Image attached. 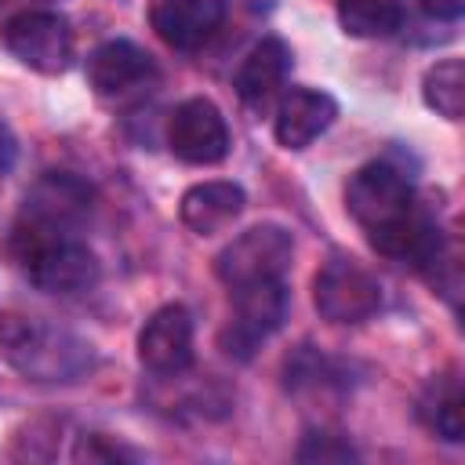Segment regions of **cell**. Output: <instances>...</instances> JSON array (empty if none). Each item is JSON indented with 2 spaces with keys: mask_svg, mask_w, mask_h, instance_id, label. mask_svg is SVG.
I'll return each instance as SVG.
<instances>
[{
  "mask_svg": "<svg viewBox=\"0 0 465 465\" xmlns=\"http://www.w3.org/2000/svg\"><path fill=\"white\" fill-rule=\"evenodd\" d=\"M138 363L156 378H178L193 367V312L182 302L160 305L142 323Z\"/></svg>",
  "mask_w": 465,
  "mask_h": 465,
  "instance_id": "cell-9",
  "label": "cell"
},
{
  "mask_svg": "<svg viewBox=\"0 0 465 465\" xmlns=\"http://www.w3.org/2000/svg\"><path fill=\"white\" fill-rule=\"evenodd\" d=\"M418 418L425 421L429 432H436L447 443L465 440V396H461V381L454 371L429 378V385L418 396Z\"/></svg>",
  "mask_w": 465,
  "mask_h": 465,
  "instance_id": "cell-15",
  "label": "cell"
},
{
  "mask_svg": "<svg viewBox=\"0 0 465 465\" xmlns=\"http://www.w3.org/2000/svg\"><path fill=\"white\" fill-rule=\"evenodd\" d=\"M0 356L40 385H73L98 363L91 341L47 320H7L0 327Z\"/></svg>",
  "mask_w": 465,
  "mask_h": 465,
  "instance_id": "cell-1",
  "label": "cell"
},
{
  "mask_svg": "<svg viewBox=\"0 0 465 465\" xmlns=\"http://www.w3.org/2000/svg\"><path fill=\"white\" fill-rule=\"evenodd\" d=\"M84 76L98 98L120 102L149 91V84L156 80V62L149 51H142L131 40H105L87 54Z\"/></svg>",
  "mask_w": 465,
  "mask_h": 465,
  "instance_id": "cell-10",
  "label": "cell"
},
{
  "mask_svg": "<svg viewBox=\"0 0 465 465\" xmlns=\"http://www.w3.org/2000/svg\"><path fill=\"white\" fill-rule=\"evenodd\" d=\"M312 305L327 323H363L381 309V283L349 254H331L312 280Z\"/></svg>",
  "mask_w": 465,
  "mask_h": 465,
  "instance_id": "cell-5",
  "label": "cell"
},
{
  "mask_svg": "<svg viewBox=\"0 0 465 465\" xmlns=\"http://www.w3.org/2000/svg\"><path fill=\"white\" fill-rule=\"evenodd\" d=\"M87 214H91V185L69 171H47L25 193L22 211H18V225L51 229V232H76Z\"/></svg>",
  "mask_w": 465,
  "mask_h": 465,
  "instance_id": "cell-8",
  "label": "cell"
},
{
  "mask_svg": "<svg viewBox=\"0 0 465 465\" xmlns=\"http://www.w3.org/2000/svg\"><path fill=\"white\" fill-rule=\"evenodd\" d=\"M421 11L440 22H458L465 11V0H421Z\"/></svg>",
  "mask_w": 465,
  "mask_h": 465,
  "instance_id": "cell-20",
  "label": "cell"
},
{
  "mask_svg": "<svg viewBox=\"0 0 465 465\" xmlns=\"http://www.w3.org/2000/svg\"><path fill=\"white\" fill-rule=\"evenodd\" d=\"M76 461H138L142 454L124 447L120 440H109L105 432H84L76 450H73Z\"/></svg>",
  "mask_w": 465,
  "mask_h": 465,
  "instance_id": "cell-19",
  "label": "cell"
},
{
  "mask_svg": "<svg viewBox=\"0 0 465 465\" xmlns=\"http://www.w3.org/2000/svg\"><path fill=\"white\" fill-rule=\"evenodd\" d=\"M338 120V98L331 91L320 87H291L280 105H276V120H272V134L283 149L298 153L305 145H312L331 124Z\"/></svg>",
  "mask_w": 465,
  "mask_h": 465,
  "instance_id": "cell-12",
  "label": "cell"
},
{
  "mask_svg": "<svg viewBox=\"0 0 465 465\" xmlns=\"http://www.w3.org/2000/svg\"><path fill=\"white\" fill-rule=\"evenodd\" d=\"M218 0H149V25L153 33L182 54L200 51L222 25Z\"/></svg>",
  "mask_w": 465,
  "mask_h": 465,
  "instance_id": "cell-11",
  "label": "cell"
},
{
  "mask_svg": "<svg viewBox=\"0 0 465 465\" xmlns=\"http://www.w3.org/2000/svg\"><path fill=\"white\" fill-rule=\"evenodd\" d=\"M421 98L425 105L443 120H461L465 113V62L461 58H440L421 76Z\"/></svg>",
  "mask_w": 465,
  "mask_h": 465,
  "instance_id": "cell-17",
  "label": "cell"
},
{
  "mask_svg": "<svg viewBox=\"0 0 465 465\" xmlns=\"http://www.w3.org/2000/svg\"><path fill=\"white\" fill-rule=\"evenodd\" d=\"M167 149L193 167H211L229 156V124L211 98H185L167 120Z\"/></svg>",
  "mask_w": 465,
  "mask_h": 465,
  "instance_id": "cell-7",
  "label": "cell"
},
{
  "mask_svg": "<svg viewBox=\"0 0 465 465\" xmlns=\"http://www.w3.org/2000/svg\"><path fill=\"white\" fill-rule=\"evenodd\" d=\"M291 262H294V236L276 222H262L218 251L214 272L229 291H236L258 280H283Z\"/></svg>",
  "mask_w": 465,
  "mask_h": 465,
  "instance_id": "cell-3",
  "label": "cell"
},
{
  "mask_svg": "<svg viewBox=\"0 0 465 465\" xmlns=\"http://www.w3.org/2000/svg\"><path fill=\"white\" fill-rule=\"evenodd\" d=\"M229 294H232V320L225 323V331H222L218 341H222L225 356L251 360L254 349L283 327L291 294H287V283L283 280L243 283V287H236Z\"/></svg>",
  "mask_w": 465,
  "mask_h": 465,
  "instance_id": "cell-4",
  "label": "cell"
},
{
  "mask_svg": "<svg viewBox=\"0 0 465 465\" xmlns=\"http://www.w3.org/2000/svg\"><path fill=\"white\" fill-rule=\"evenodd\" d=\"M291 62H294L291 58V47L280 36H262L251 47V54L243 58V65L236 69L232 87H236L240 102L251 105V109H265L280 94V87L287 84Z\"/></svg>",
  "mask_w": 465,
  "mask_h": 465,
  "instance_id": "cell-14",
  "label": "cell"
},
{
  "mask_svg": "<svg viewBox=\"0 0 465 465\" xmlns=\"http://www.w3.org/2000/svg\"><path fill=\"white\" fill-rule=\"evenodd\" d=\"M0 44L33 73L58 76L73 58V29L58 11H15L0 25Z\"/></svg>",
  "mask_w": 465,
  "mask_h": 465,
  "instance_id": "cell-6",
  "label": "cell"
},
{
  "mask_svg": "<svg viewBox=\"0 0 465 465\" xmlns=\"http://www.w3.org/2000/svg\"><path fill=\"white\" fill-rule=\"evenodd\" d=\"M15 153H18V145H15V134L7 131V124L0 120V174L15 163Z\"/></svg>",
  "mask_w": 465,
  "mask_h": 465,
  "instance_id": "cell-21",
  "label": "cell"
},
{
  "mask_svg": "<svg viewBox=\"0 0 465 465\" xmlns=\"http://www.w3.org/2000/svg\"><path fill=\"white\" fill-rule=\"evenodd\" d=\"M247 207V193L240 182L229 178H211V182H196L182 193L178 214L185 222V229H193L196 236H214L222 229H229Z\"/></svg>",
  "mask_w": 465,
  "mask_h": 465,
  "instance_id": "cell-13",
  "label": "cell"
},
{
  "mask_svg": "<svg viewBox=\"0 0 465 465\" xmlns=\"http://www.w3.org/2000/svg\"><path fill=\"white\" fill-rule=\"evenodd\" d=\"M294 458H298V461H356L360 454H356V447H352L349 440H341L338 432H320V429H312V432H305V440L298 443Z\"/></svg>",
  "mask_w": 465,
  "mask_h": 465,
  "instance_id": "cell-18",
  "label": "cell"
},
{
  "mask_svg": "<svg viewBox=\"0 0 465 465\" xmlns=\"http://www.w3.org/2000/svg\"><path fill=\"white\" fill-rule=\"evenodd\" d=\"M338 22L356 40H381L403 25V0H341Z\"/></svg>",
  "mask_w": 465,
  "mask_h": 465,
  "instance_id": "cell-16",
  "label": "cell"
},
{
  "mask_svg": "<svg viewBox=\"0 0 465 465\" xmlns=\"http://www.w3.org/2000/svg\"><path fill=\"white\" fill-rule=\"evenodd\" d=\"M11 254L25 280L47 294H84L98 283L102 265L94 251L76 240V232H51V229H29L15 222L11 232Z\"/></svg>",
  "mask_w": 465,
  "mask_h": 465,
  "instance_id": "cell-2",
  "label": "cell"
}]
</instances>
